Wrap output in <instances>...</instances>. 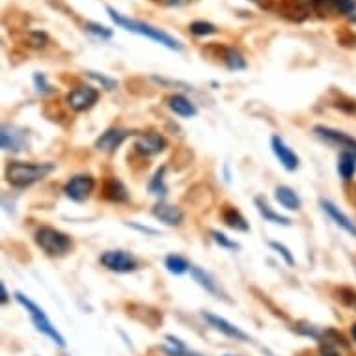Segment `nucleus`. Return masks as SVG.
<instances>
[{"instance_id":"f257e3e1","label":"nucleus","mask_w":356,"mask_h":356,"mask_svg":"<svg viewBox=\"0 0 356 356\" xmlns=\"http://www.w3.org/2000/svg\"><path fill=\"white\" fill-rule=\"evenodd\" d=\"M107 13H109V17H111L118 26H122L123 30H127V32H133V34H138V36H144V38H149L151 41H155L159 45L166 47L170 51H181L183 49V43L179 41L177 38L174 36H170L166 34L164 30L161 28H157V26L149 25V23H144V21H136V19H129V17H125L122 13L114 10L112 6H107Z\"/></svg>"},{"instance_id":"f03ea898","label":"nucleus","mask_w":356,"mask_h":356,"mask_svg":"<svg viewBox=\"0 0 356 356\" xmlns=\"http://www.w3.org/2000/svg\"><path fill=\"white\" fill-rule=\"evenodd\" d=\"M51 172H54V164L52 162H41V164L10 162L6 166V181L15 188H26L34 185V183L45 179Z\"/></svg>"},{"instance_id":"7ed1b4c3","label":"nucleus","mask_w":356,"mask_h":356,"mask_svg":"<svg viewBox=\"0 0 356 356\" xmlns=\"http://www.w3.org/2000/svg\"><path fill=\"white\" fill-rule=\"evenodd\" d=\"M15 298H17V302H19V304L23 306L26 311H28V315H30L32 323L36 324V329H38L39 332H43L45 336L51 337L52 342H54L56 345H60V347H65L64 336L56 331V326H52L51 319L47 318L45 311L41 310L36 302H32L30 298H26L23 293H15Z\"/></svg>"},{"instance_id":"20e7f679","label":"nucleus","mask_w":356,"mask_h":356,"mask_svg":"<svg viewBox=\"0 0 356 356\" xmlns=\"http://www.w3.org/2000/svg\"><path fill=\"white\" fill-rule=\"evenodd\" d=\"M36 245L47 254V256H62L71 248V239L56 227L41 226L36 232Z\"/></svg>"},{"instance_id":"39448f33","label":"nucleus","mask_w":356,"mask_h":356,"mask_svg":"<svg viewBox=\"0 0 356 356\" xmlns=\"http://www.w3.org/2000/svg\"><path fill=\"white\" fill-rule=\"evenodd\" d=\"M99 261H101V265L104 269H109L112 272H120V274L136 271V267H138L136 259L125 250H107L104 254H101Z\"/></svg>"},{"instance_id":"423d86ee","label":"nucleus","mask_w":356,"mask_h":356,"mask_svg":"<svg viewBox=\"0 0 356 356\" xmlns=\"http://www.w3.org/2000/svg\"><path fill=\"white\" fill-rule=\"evenodd\" d=\"M263 10L282 13L293 21H300L306 17V8L300 0H256Z\"/></svg>"},{"instance_id":"0eeeda50","label":"nucleus","mask_w":356,"mask_h":356,"mask_svg":"<svg viewBox=\"0 0 356 356\" xmlns=\"http://www.w3.org/2000/svg\"><path fill=\"white\" fill-rule=\"evenodd\" d=\"M315 136H319L323 142L332 144V146H340L342 151H349V153H355L356 155V138L355 136H349L344 131L331 129V127H324V125H318L313 129Z\"/></svg>"},{"instance_id":"6e6552de","label":"nucleus","mask_w":356,"mask_h":356,"mask_svg":"<svg viewBox=\"0 0 356 356\" xmlns=\"http://www.w3.org/2000/svg\"><path fill=\"white\" fill-rule=\"evenodd\" d=\"M99 99V91L96 88H91V86H80L77 90H73L67 93V104H69V109L75 112H85L88 109H91L93 104L98 103Z\"/></svg>"},{"instance_id":"1a4fd4ad","label":"nucleus","mask_w":356,"mask_h":356,"mask_svg":"<svg viewBox=\"0 0 356 356\" xmlns=\"http://www.w3.org/2000/svg\"><path fill=\"white\" fill-rule=\"evenodd\" d=\"M93 187H96V181L91 175H75L69 181L65 183L64 192L67 198H71L73 201H85L88 196L93 192Z\"/></svg>"},{"instance_id":"9d476101","label":"nucleus","mask_w":356,"mask_h":356,"mask_svg":"<svg viewBox=\"0 0 356 356\" xmlns=\"http://www.w3.org/2000/svg\"><path fill=\"white\" fill-rule=\"evenodd\" d=\"M271 146H272V153L276 155L280 164H282L287 172H295V170L298 168V164H300L298 155L284 142V140H282V138H280V136H272Z\"/></svg>"},{"instance_id":"9b49d317","label":"nucleus","mask_w":356,"mask_h":356,"mask_svg":"<svg viewBox=\"0 0 356 356\" xmlns=\"http://www.w3.org/2000/svg\"><path fill=\"white\" fill-rule=\"evenodd\" d=\"M129 135L131 133L127 129H118V127L107 129L103 135L96 140V148H98L99 151H103V153H112V151H116V149L129 138Z\"/></svg>"},{"instance_id":"f8f14e48","label":"nucleus","mask_w":356,"mask_h":356,"mask_svg":"<svg viewBox=\"0 0 356 356\" xmlns=\"http://www.w3.org/2000/svg\"><path fill=\"white\" fill-rule=\"evenodd\" d=\"M166 138L161 136L159 133H146V135H140L136 138L135 148L144 153V155H159L166 149Z\"/></svg>"},{"instance_id":"ddd939ff","label":"nucleus","mask_w":356,"mask_h":356,"mask_svg":"<svg viewBox=\"0 0 356 356\" xmlns=\"http://www.w3.org/2000/svg\"><path fill=\"white\" fill-rule=\"evenodd\" d=\"M319 203H321V209L331 216L332 222H334L337 227H342L344 232H347V234L353 235V237H356V224L351 221L349 216H347L342 209L337 208V205H334V203L329 200H321Z\"/></svg>"},{"instance_id":"4468645a","label":"nucleus","mask_w":356,"mask_h":356,"mask_svg":"<svg viewBox=\"0 0 356 356\" xmlns=\"http://www.w3.org/2000/svg\"><path fill=\"white\" fill-rule=\"evenodd\" d=\"M203 319H205L213 329H216V331L222 332V334H226L227 337H234L237 342H248V336H246L245 332L241 331L239 326H235V324H232L230 321H226L224 318H219V315H213V313H203Z\"/></svg>"},{"instance_id":"2eb2a0df","label":"nucleus","mask_w":356,"mask_h":356,"mask_svg":"<svg viewBox=\"0 0 356 356\" xmlns=\"http://www.w3.org/2000/svg\"><path fill=\"white\" fill-rule=\"evenodd\" d=\"M0 136H2V148L8 151H21L26 146L25 131L15 125H4Z\"/></svg>"},{"instance_id":"dca6fc26","label":"nucleus","mask_w":356,"mask_h":356,"mask_svg":"<svg viewBox=\"0 0 356 356\" xmlns=\"http://www.w3.org/2000/svg\"><path fill=\"white\" fill-rule=\"evenodd\" d=\"M153 216H155L157 221H161L162 224H166V226H179L185 214H183L179 208L161 201V203H157L155 208H153Z\"/></svg>"},{"instance_id":"f3484780","label":"nucleus","mask_w":356,"mask_h":356,"mask_svg":"<svg viewBox=\"0 0 356 356\" xmlns=\"http://www.w3.org/2000/svg\"><path fill=\"white\" fill-rule=\"evenodd\" d=\"M166 103H168L170 111L175 112L177 116L194 118L196 114H198V109L194 107V103H190L185 96H179V93L170 96V98L166 99Z\"/></svg>"},{"instance_id":"a211bd4d","label":"nucleus","mask_w":356,"mask_h":356,"mask_svg":"<svg viewBox=\"0 0 356 356\" xmlns=\"http://www.w3.org/2000/svg\"><path fill=\"white\" fill-rule=\"evenodd\" d=\"M274 198L278 200V203L282 208L289 209V211H298L300 205H302V201H300L297 192H295L291 187H287V185H280V187H276V190H274Z\"/></svg>"},{"instance_id":"6ab92c4d","label":"nucleus","mask_w":356,"mask_h":356,"mask_svg":"<svg viewBox=\"0 0 356 356\" xmlns=\"http://www.w3.org/2000/svg\"><path fill=\"white\" fill-rule=\"evenodd\" d=\"M337 174L344 181H351L356 174V155L349 151H342L337 157Z\"/></svg>"},{"instance_id":"aec40b11","label":"nucleus","mask_w":356,"mask_h":356,"mask_svg":"<svg viewBox=\"0 0 356 356\" xmlns=\"http://www.w3.org/2000/svg\"><path fill=\"white\" fill-rule=\"evenodd\" d=\"M254 203H256V208H258L259 214H261L267 222L280 224V226H291V221H289L287 216H282L280 213H276V211H274V209H272L265 200H263V198H256Z\"/></svg>"},{"instance_id":"412c9836","label":"nucleus","mask_w":356,"mask_h":356,"mask_svg":"<svg viewBox=\"0 0 356 356\" xmlns=\"http://www.w3.org/2000/svg\"><path fill=\"white\" fill-rule=\"evenodd\" d=\"M104 198L111 201H116V203H122V201L129 200V192L120 179L112 177L109 181L104 183Z\"/></svg>"},{"instance_id":"4be33fe9","label":"nucleus","mask_w":356,"mask_h":356,"mask_svg":"<svg viewBox=\"0 0 356 356\" xmlns=\"http://www.w3.org/2000/svg\"><path fill=\"white\" fill-rule=\"evenodd\" d=\"M222 221H224V224H226L227 227H232L235 232H248V230H250L245 216H243L237 209L230 208V205H226L224 211H222Z\"/></svg>"},{"instance_id":"5701e85b","label":"nucleus","mask_w":356,"mask_h":356,"mask_svg":"<svg viewBox=\"0 0 356 356\" xmlns=\"http://www.w3.org/2000/svg\"><path fill=\"white\" fill-rule=\"evenodd\" d=\"M190 274H192V278L198 282V285H201L205 291L211 293V295H216V297L221 295L219 285H216V282L211 278V274H209V272H205L203 269H200V267H190Z\"/></svg>"},{"instance_id":"b1692460","label":"nucleus","mask_w":356,"mask_h":356,"mask_svg":"<svg viewBox=\"0 0 356 356\" xmlns=\"http://www.w3.org/2000/svg\"><path fill=\"white\" fill-rule=\"evenodd\" d=\"M222 62L226 64L230 71H243V69H246L245 56L239 51H235V49H224V52H222Z\"/></svg>"},{"instance_id":"393cba45","label":"nucleus","mask_w":356,"mask_h":356,"mask_svg":"<svg viewBox=\"0 0 356 356\" xmlns=\"http://www.w3.org/2000/svg\"><path fill=\"white\" fill-rule=\"evenodd\" d=\"M164 267L168 269V272L179 276V274H185L187 271H190V263L183 256H177V254H170L168 258L164 259Z\"/></svg>"},{"instance_id":"a878e982","label":"nucleus","mask_w":356,"mask_h":356,"mask_svg":"<svg viewBox=\"0 0 356 356\" xmlns=\"http://www.w3.org/2000/svg\"><path fill=\"white\" fill-rule=\"evenodd\" d=\"M190 32L198 36V38H203V36H213V34H216L219 28L213 23H208V21H194L190 25Z\"/></svg>"},{"instance_id":"bb28decb","label":"nucleus","mask_w":356,"mask_h":356,"mask_svg":"<svg viewBox=\"0 0 356 356\" xmlns=\"http://www.w3.org/2000/svg\"><path fill=\"white\" fill-rule=\"evenodd\" d=\"M149 192L155 196H162L166 192V185H164V168L157 170L153 179L149 181Z\"/></svg>"},{"instance_id":"cd10ccee","label":"nucleus","mask_w":356,"mask_h":356,"mask_svg":"<svg viewBox=\"0 0 356 356\" xmlns=\"http://www.w3.org/2000/svg\"><path fill=\"white\" fill-rule=\"evenodd\" d=\"M85 28H86V32H90L91 36H96V38H99V39H111L112 38L111 28L99 25V23H91V21H88Z\"/></svg>"},{"instance_id":"c85d7f7f","label":"nucleus","mask_w":356,"mask_h":356,"mask_svg":"<svg viewBox=\"0 0 356 356\" xmlns=\"http://www.w3.org/2000/svg\"><path fill=\"white\" fill-rule=\"evenodd\" d=\"M311 8L319 15H326V13L336 12V0H311Z\"/></svg>"},{"instance_id":"c756f323","label":"nucleus","mask_w":356,"mask_h":356,"mask_svg":"<svg viewBox=\"0 0 356 356\" xmlns=\"http://www.w3.org/2000/svg\"><path fill=\"white\" fill-rule=\"evenodd\" d=\"M211 237H213L214 243H216L219 246H222V248H227V250H237V248H239V245H237V243L230 241L226 235L221 234V232H216V230H213V232H211Z\"/></svg>"},{"instance_id":"7c9ffc66","label":"nucleus","mask_w":356,"mask_h":356,"mask_svg":"<svg viewBox=\"0 0 356 356\" xmlns=\"http://www.w3.org/2000/svg\"><path fill=\"white\" fill-rule=\"evenodd\" d=\"M271 248H272V250H276V252H278L280 256L285 259V263H287V265H289V267L295 265V258H293V254L289 252V250H287V248H285L282 243H276V241H272Z\"/></svg>"},{"instance_id":"2f4dec72","label":"nucleus","mask_w":356,"mask_h":356,"mask_svg":"<svg viewBox=\"0 0 356 356\" xmlns=\"http://www.w3.org/2000/svg\"><path fill=\"white\" fill-rule=\"evenodd\" d=\"M88 73V77H91L93 80H98L99 85H103L104 90H114L118 86V82L114 80V78H109V77H104V75H99V73L96 71H86Z\"/></svg>"},{"instance_id":"473e14b6","label":"nucleus","mask_w":356,"mask_h":356,"mask_svg":"<svg viewBox=\"0 0 356 356\" xmlns=\"http://www.w3.org/2000/svg\"><path fill=\"white\" fill-rule=\"evenodd\" d=\"M49 43V38H47L45 32H32L30 34V45L32 47H45Z\"/></svg>"},{"instance_id":"72a5a7b5","label":"nucleus","mask_w":356,"mask_h":356,"mask_svg":"<svg viewBox=\"0 0 356 356\" xmlns=\"http://www.w3.org/2000/svg\"><path fill=\"white\" fill-rule=\"evenodd\" d=\"M321 353H323V356H342V353L336 349V345L329 340L321 342Z\"/></svg>"},{"instance_id":"f704fd0d","label":"nucleus","mask_w":356,"mask_h":356,"mask_svg":"<svg viewBox=\"0 0 356 356\" xmlns=\"http://www.w3.org/2000/svg\"><path fill=\"white\" fill-rule=\"evenodd\" d=\"M34 85L38 86V90L43 91V93L51 91V86L47 82L45 75H41V73H36V75H34Z\"/></svg>"},{"instance_id":"c9c22d12","label":"nucleus","mask_w":356,"mask_h":356,"mask_svg":"<svg viewBox=\"0 0 356 356\" xmlns=\"http://www.w3.org/2000/svg\"><path fill=\"white\" fill-rule=\"evenodd\" d=\"M342 295H344L342 298H344L345 304L356 310V291H353V289H342Z\"/></svg>"},{"instance_id":"e433bc0d","label":"nucleus","mask_w":356,"mask_h":356,"mask_svg":"<svg viewBox=\"0 0 356 356\" xmlns=\"http://www.w3.org/2000/svg\"><path fill=\"white\" fill-rule=\"evenodd\" d=\"M157 4H161V6H183V4H187L190 0H153Z\"/></svg>"},{"instance_id":"4c0bfd02","label":"nucleus","mask_w":356,"mask_h":356,"mask_svg":"<svg viewBox=\"0 0 356 356\" xmlns=\"http://www.w3.org/2000/svg\"><path fill=\"white\" fill-rule=\"evenodd\" d=\"M0 302H2V304H6L8 302V291H6V285H4V282L0 284Z\"/></svg>"},{"instance_id":"58836bf2","label":"nucleus","mask_w":356,"mask_h":356,"mask_svg":"<svg viewBox=\"0 0 356 356\" xmlns=\"http://www.w3.org/2000/svg\"><path fill=\"white\" fill-rule=\"evenodd\" d=\"M351 336H353V340L356 342V323H353V326H351Z\"/></svg>"},{"instance_id":"ea45409f","label":"nucleus","mask_w":356,"mask_h":356,"mask_svg":"<svg viewBox=\"0 0 356 356\" xmlns=\"http://www.w3.org/2000/svg\"><path fill=\"white\" fill-rule=\"evenodd\" d=\"M226 356H232V355H226Z\"/></svg>"}]
</instances>
